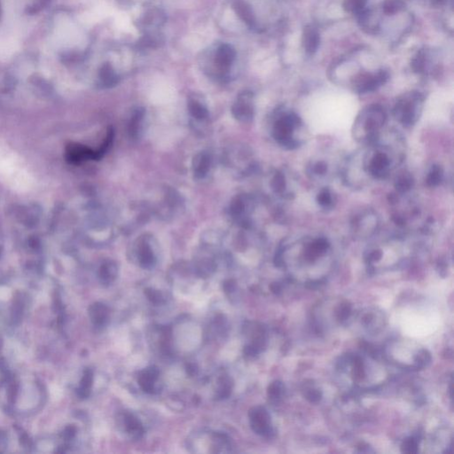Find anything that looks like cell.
Instances as JSON below:
<instances>
[{
  "mask_svg": "<svg viewBox=\"0 0 454 454\" xmlns=\"http://www.w3.org/2000/svg\"><path fill=\"white\" fill-rule=\"evenodd\" d=\"M387 121V114L381 106L372 105L363 109L356 118L352 135L356 141L368 147L377 143L381 129Z\"/></svg>",
  "mask_w": 454,
  "mask_h": 454,
  "instance_id": "6da1fadb",
  "label": "cell"
},
{
  "mask_svg": "<svg viewBox=\"0 0 454 454\" xmlns=\"http://www.w3.org/2000/svg\"><path fill=\"white\" fill-rule=\"evenodd\" d=\"M302 128L303 121L297 114L293 111H281L276 116L272 137L281 147L293 150L304 143L303 139L297 136V132Z\"/></svg>",
  "mask_w": 454,
  "mask_h": 454,
  "instance_id": "7a4b0ae2",
  "label": "cell"
},
{
  "mask_svg": "<svg viewBox=\"0 0 454 454\" xmlns=\"http://www.w3.org/2000/svg\"><path fill=\"white\" fill-rule=\"evenodd\" d=\"M374 150L364 154V163L368 176L375 180H385L391 173L392 161L389 148L375 144Z\"/></svg>",
  "mask_w": 454,
  "mask_h": 454,
  "instance_id": "3957f363",
  "label": "cell"
},
{
  "mask_svg": "<svg viewBox=\"0 0 454 454\" xmlns=\"http://www.w3.org/2000/svg\"><path fill=\"white\" fill-rule=\"evenodd\" d=\"M422 99L420 95H411L400 99L395 104L393 116L395 120L406 127L416 125L422 112Z\"/></svg>",
  "mask_w": 454,
  "mask_h": 454,
  "instance_id": "277c9868",
  "label": "cell"
},
{
  "mask_svg": "<svg viewBox=\"0 0 454 454\" xmlns=\"http://www.w3.org/2000/svg\"><path fill=\"white\" fill-rule=\"evenodd\" d=\"M380 225V218L373 209H364L356 214L351 221V231L354 237L370 238L376 234Z\"/></svg>",
  "mask_w": 454,
  "mask_h": 454,
  "instance_id": "5b68a950",
  "label": "cell"
},
{
  "mask_svg": "<svg viewBox=\"0 0 454 454\" xmlns=\"http://www.w3.org/2000/svg\"><path fill=\"white\" fill-rule=\"evenodd\" d=\"M249 416L251 428L257 434L267 437H270L273 434L271 417L265 408L262 407H254L249 411Z\"/></svg>",
  "mask_w": 454,
  "mask_h": 454,
  "instance_id": "8992f818",
  "label": "cell"
},
{
  "mask_svg": "<svg viewBox=\"0 0 454 454\" xmlns=\"http://www.w3.org/2000/svg\"><path fill=\"white\" fill-rule=\"evenodd\" d=\"M252 94L250 92H243L239 96L237 101L233 106V114L235 118L242 123H250L254 118V106Z\"/></svg>",
  "mask_w": 454,
  "mask_h": 454,
  "instance_id": "52a82bcc",
  "label": "cell"
},
{
  "mask_svg": "<svg viewBox=\"0 0 454 454\" xmlns=\"http://www.w3.org/2000/svg\"><path fill=\"white\" fill-rule=\"evenodd\" d=\"M150 241V239L145 236L144 238L140 237L136 243V256L140 266L145 269L154 267L156 263V257L151 247Z\"/></svg>",
  "mask_w": 454,
  "mask_h": 454,
  "instance_id": "ba28073f",
  "label": "cell"
},
{
  "mask_svg": "<svg viewBox=\"0 0 454 454\" xmlns=\"http://www.w3.org/2000/svg\"><path fill=\"white\" fill-rule=\"evenodd\" d=\"M120 424L132 439L139 440L143 436L145 432L143 425L133 414L126 412L120 414Z\"/></svg>",
  "mask_w": 454,
  "mask_h": 454,
  "instance_id": "9c48e42d",
  "label": "cell"
},
{
  "mask_svg": "<svg viewBox=\"0 0 454 454\" xmlns=\"http://www.w3.org/2000/svg\"><path fill=\"white\" fill-rule=\"evenodd\" d=\"M160 375V371L156 366H149L142 372H140L139 375V384L144 391L154 394L156 393L155 388V382L157 381Z\"/></svg>",
  "mask_w": 454,
  "mask_h": 454,
  "instance_id": "30bf717a",
  "label": "cell"
},
{
  "mask_svg": "<svg viewBox=\"0 0 454 454\" xmlns=\"http://www.w3.org/2000/svg\"><path fill=\"white\" fill-rule=\"evenodd\" d=\"M89 314L93 325L98 327H101L105 326L108 321L109 309L106 304L96 303L90 307Z\"/></svg>",
  "mask_w": 454,
  "mask_h": 454,
  "instance_id": "8fae6325",
  "label": "cell"
},
{
  "mask_svg": "<svg viewBox=\"0 0 454 454\" xmlns=\"http://www.w3.org/2000/svg\"><path fill=\"white\" fill-rule=\"evenodd\" d=\"M235 51L229 44H222L216 51V63L221 70H227L234 63Z\"/></svg>",
  "mask_w": 454,
  "mask_h": 454,
  "instance_id": "7c38bea8",
  "label": "cell"
},
{
  "mask_svg": "<svg viewBox=\"0 0 454 454\" xmlns=\"http://www.w3.org/2000/svg\"><path fill=\"white\" fill-rule=\"evenodd\" d=\"M210 156L207 153H200L194 157L193 161V169L194 176L197 179H202L209 173L210 168Z\"/></svg>",
  "mask_w": 454,
  "mask_h": 454,
  "instance_id": "4fadbf2b",
  "label": "cell"
},
{
  "mask_svg": "<svg viewBox=\"0 0 454 454\" xmlns=\"http://www.w3.org/2000/svg\"><path fill=\"white\" fill-rule=\"evenodd\" d=\"M414 186V177L409 172L400 173L395 180V193L403 195L410 192Z\"/></svg>",
  "mask_w": 454,
  "mask_h": 454,
  "instance_id": "5bb4252c",
  "label": "cell"
},
{
  "mask_svg": "<svg viewBox=\"0 0 454 454\" xmlns=\"http://www.w3.org/2000/svg\"><path fill=\"white\" fill-rule=\"evenodd\" d=\"M118 264L112 261H107L100 267L99 278L103 284L109 285L118 277Z\"/></svg>",
  "mask_w": 454,
  "mask_h": 454,
  "instance_id": "9a60e30c",
  "label": "cell"
},
{
  "mask_svg": "<svg viewBox=\"0 0 454 454\" xmlns=\"http://www.w3.org/2000/svg\"><path fill=\"white\" fill-rule=\"evenodd\" d=\"M443 179H444L443 168L439 165H433L426 178V184L429 187H438L443 182Z\"/></svg>",
  "mask_w": 454,
  "mask_h": 454,
  "instance_id": "2e32d148",
  "label": "cell"
},
{
  "mask_svg": "<svg viewBox=\"0 0 454 454\" xmlns=\"http://www.w3.org/2000/svg\"><path fill=\"white\" fill-rule=\"evenodd\" d=\"M317 202L322 209H332L335 204V196L329 188H323L317 195Z\"/></svg>",
  "mask_w": 454,
  "mask_h": 454,
  "instance_id": "e0dca14e",
  "label": "cell"
},
{
  "mask_svg": "<svg viewBox=\"0 0 454 454\" xmlns=\"http://www.w3.org/2000/svg\"><path fill=\"white\" fill-rule=\"evenodd\" d=\"M271 187L274 193L278 195H290V192L288 191V183H287L286 176L281 172L275 173L274 176L271 180Z\"/></svg>",
  "mask_w": 454,
  "mask_h": 454,
  "instance_id": "ac0fdd59",
  "label": "cell"
},
{
  "mask_svg": "<svg viewBox=\"0 0 454 454\" xmlns=\"http://www.w3.org/2000/svg\"><path fill=\"white\" fill-rule=\"evenodd\" d=\"M92 382H93V374L91 369H87L84 372V376L81 380L79 388L77 390L78 395L82 399H86L90 395L91 389H92Z\"/></svg>",
  "mask_w": 454,
  "mask_h": 454,
  "instance_id": "d6986e66",
  "label": "cell"
},
{
  "mask_svg": "<svg viewBox=\"0 0 454 454\" xmlns=\"http://www.w3.org/2000/svg\"><path fill=\"white\" fill-rule=\"evenodd\" d=\"M328 172V166L326 161H312L307 167V173L311 179H320L326 175Z\"/></svg>",
  "mask_w": 454,
  "mask_h": 454,
  "instance_id": "ffe728a7",
  "label": "cell"
},
{
  "mask_svg": "<svg viewBox=\"0 0 454 454\" xmlns=\"http://www.w3.org/2000/svg\"><path fill=\"white\" fill-rule=\"evenodd\" d=\"M233 389V382L231 378L227 375H222L218 380V385L216 389V398L220 400L227 399L231 395Z\"/></svg>",
  "mask_w": 454,
  "mask_h": 454,
  "instance_id": "44dd1931",
  "label": "cell"
},
{
  "mask_svg": "<svg viewBox=\"0 0 454 454\" xmlns=\"http://www.w3.org/2000/svg\"><path fill=\"white\" fill-rule=\"evenodd\" d=\"M188 109L192 117L196 118L197 120H204L209 116L208 110L205 106L196 99H190L188 101Z\"/></svg>",
  "mask_w": 454,
  "mask_h": 454,
  "instance_id": "7402d4cb",
  "label": "cell"
},
{
  "mask_svg": "<svg viewBox=\"0 0 454 454\" xmlns=\"http://www.w3.org/2000/svg\"><path fill=\"white\" fill-rule=\"evenodd\" d=\"M100 77L102 79L103 83L106 84V86H114L118 83V77L117 74L115 73L112 67L106 64L102 67L101 71H100Z\"/></svg>",
  "mask_w": 454,
  "mask_h": 454,
  "instance_id": "603a6c76",
  "label": "cell"
},
{
  "mask_svg": "<svg viewBox=\"0 0 454 454\" xmlns=\"http://www.w3.org/2000/svg\"><path fill=\"white\" fill-rule=\"evenodd\" d=\"M144 116H145V110L141 109V108H138L133 114L131 122H130V125H129L130 126L129 132L132 137H137L138 135V132L140 128V124L143 120Z\"/></svg>",
  "mask_w": 454,
  "mask_h": 454,
  "instance_id": "cb8c5ba5",
  "label": "cell"
},
{
  "mask_svg": "<svg viewBox=\"0 0 454 454\" xmlns=\"http://www.w3.org/2000/svg\"><path fill=\"white\" fill-rule=\"evenodd\" d=\"M284 390V386L280 381H274L272 382L268 388V395L272 400H277L280 399Z\"/></svg>",
  "mask_w": 454,
  "mask_h": 454,
  "instance_id": "d4e9b609",
  "label": "cell"
},
{
  "mask_svg": "<svg viewBox=\"0 0 454 454\" xmlns=\"http://www.w3.org/2000/svg\"><path fill=\"white\" fill-rule=\"evenodd\" d=\"M145 295L147 296L148 300L152 304H162L165 303V297L159 290H153V289H147L145 291Z\"/></svg>",
  "mask_w": 454,
  "mask_h": 454,
  "instance_id": "484cf974",
  "label": "cell"
},
{
  "mask_svg": "<svg viewBox=\"0 0 454 454\" xmlns=\"http://www.w3.org/2000/svg\"><path fill=\"white\" fill-rule=\"evenodd\" d=\"M418 442L417 438L415 437H410L408 439L405 440L402 448H403L404 452L407 453H416L418 451Z\"/></svg>",
  "mask_w": 454,
  "mask_h": 454,
  "instance_id": "4316f807",
  "label": "cell"
},
{
  "mask_svg": "<svg viewBox=\"0 0 454 454\" xmlns=\"http://www.w3.org/2000/svg\"><path fill=\"white\" fill-rule=\"evenodd\" d=\"M321 393L318 389H311L306 394V399L311 403H317L321 400Z\"/></svg>",
  "mask_w": 454,
  "mask_h": 454,
  "instance_id": "83f0119b",
  "label": "cell"
},
{
  "mask_svg": "<svg viewBox=\"0 0 454 454\" xmlns=\"http://www.w3.org/2000/svg\"><path fill=\"white\" fill-rule=\"evenodd\" d=\"M351 313H352V306L349 304H345L340 308V311L338 312V318L344 320L349 318Z\"/></svg>",
  "mask_w": 454,
  "mask_h": 454,
  "instance_id": "f1b7e54d",
  "label": "cell"
}]
</instances>
